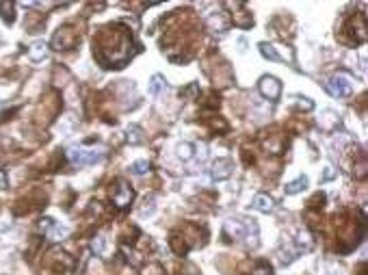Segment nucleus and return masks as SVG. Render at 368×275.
I'll list each match as a JSON object with an SVG mask.
<instances>
[{"mask_svg": "<svg viewBox=\"0 0 368 275\" xmlns=\"http://www.w3.org/2000/svg\"><path fill=\"white\" fill-rule=\"evenodd\" d=\"M327 89L331 91V95H338V98H349V95L353 93V80H351V76L345 74V72H338V74H333L329 78Z\"/></svg>", "mask_w": 368, "mask_h": 275, "instance_id": "f257e3e1", "label": "nucleus"}, {"mask_svg": "<svg viewBox=\"0 0 368 275\" xmlns=\"http://www.w3.org/2000/svg\"><path fill=\"white\" fill-rule=\"evenodd\" d=\"M68 156L74 165H93L97 160L104 158V152H95V150H85V148H72L68 152Z\"/></svg>", "mask_w": 368, "mask_h": 275, "instance_id": "f03ea898", "label": "nucleus"}, {"mask_svg": "<svg viewBox=\"0 0 368 275\" xmlns=\"http://www.w3.org/2000/svg\"><path fill=\"white\" fill-rule=\"evenodd\" d=\"M78 42V35L74 33L72 28H59V33H56L52 37V46H54V50H72L74 46H76Z\"/></svg>", "mask_w": 368, "mask_h": 275, "instance_id": "7ed1b4c3", "label": "nucleus"}, {"mask_svg": "<svg viewBox=\"0 0 368 275\" xmlns=\"http://www.w3.org/2000/svg\"><path fill=\"white\" fill-rule=\"evenodd\" d=\"M111 195H113V201H115L117 208H126L130 201H132L135 193H132V189H130L124 180H117L115 187H113V191H111Z\"/></svg>", "mask_w": 368, "mask_h": 275, "instance_id": "20e7f679", "label": "nucleus"}, {"mask_svg": "<svg viewBox=\"0 0 368 275\" xmlns=\"http://www.w3.org/2000/svg\"><path fill=\"white\" fill-rule=\"evenodd\" d=\"M258 89L266 100H277L280 98V93H282V83L275 76H262L260 78V83H258Z\"/></svg>", "mask_w": 368, "mask_h": 275, "instance_id": "39448f33", "label": "nucleus"}, {"mask_svg": "<svg viewBox=\"0 0 368 275\" xmlns=\"http://www.w3.org/2000/svg\"><path fill=\"white\" fill-rule=\"evenodd\" d=\"M232 160L230 158H217V163L212 165V178L215 180H225L232 176Z\"/></svg>", "mask_w": 368, "mask_h": 275, "instance_id": "423d86ee", "label": "nucleus"}, {"mask_svg": "<svg viewBox=\"0 0 368 275\" xmlns=\"http://www.w3.org/2000/svg\"><path fill=\"white\" fill-rule=\"evenodd\" d=\"M225 234H227V236H232V238H243L245 234H247V225H245L243 221L230 219L225 223Z\"/></svg>", "mask_w": 368, "mask_h": 275, "instance_id": "0eeeda50", "label": "nucleus"}, {"mask_svg": "<svg viewBox=\"0 0 368 275\" xmlns=\"http://www.w3.org/2000/svg\"><path fill=\"white\" fill-rule=\"evenodd\" d=\"M253 208L260 210V213H266L269 215L275 208V201H273V197H269V195H264V193H260V195L253 197Z\"/></svg>", "mask_w": 368, "mask_h": 275, "instance_id": "6e6552de", "label": "nucleus"}, {"mask_svg": "<svg viewBox=\"0 0 368 275\" xmlns=\"http://www.w3.org/2000/svg\"><path fill=\"white\" fill-rule=\"evenodd\" d=\"M165 91H167V80L162 78L160 74L152 76V80H150V95H154V98H160Z\"/></svg>", "mask_w": 368, "mask_h": 275, "instance_id": "1a4fd4ad", "label": "nucleus"}, {"mask_svg": "<svg viewBox=\"0 0 368 275\" xmlns=\"http://www.w3.org/2000/svg\"><path fill=\"white\" fill-rule=\"evenodd\" d=\"M28 56H30V61H35V63L44 61L46 56H48V46H46V44H42V42L30 44V48H28Z\"/></svg>", "mask_w": 368, "mask_h": 275, "instance_id": "9d476101", "label": "nucleus"}, {"mask_svg": "<svg viewBox=\"0 0 368 275\" xmlns=\"http://www.w3.org/2000/svg\"><path fill=\"white\" fill-rule=\"evenodd\" d=\"M323 115H325V119H318V124H321V128H323V130H333V128L338 126L340 117H338L333 111H325Z\"/></svg>", "mask_w": 368, "mask_h": 275, "instance_id": "9b49d317", "label": "nucleus"}, {"mask_svg": "<svg viewBox=\"0 0 368 275\" xmlns=\"http://www.w3.org/2000/svg\"><path fill=\"white\" fill-rule=\"evenodd\" d=\"M15 7H13V3H0V18H3L7 24H13V20H15Z\"/></svg>", "mask_w": 368, "mask_h": 275, "instance_id": "f8f14e48", "label": "nucleus"}, {"mask_svg": "<svg viewBox=\"0 0 368 275\" xmlns=\"http://www.w3.org/2000/svg\"><path fill=\"white\" fill-rule=\"evenodd\" d=\"M306 187H308V178H306V176H301V178H297V180L290 182L288 187H286V193H288V195H294V193L304 191Z\"/></svg>", "mask_w": 368, "mask_h": 275, "instance_id": "ddd939ff", "label": "nucleus"}, {"mask_svg": "<svg viewBox=\"0 0 368 275\" xmlns=\"http://www.w3.org/2000/svg\"><path fill=\"white\" fill-rule=\"evenodd\" d=\"M260 54L266 56V59H271V61H282L280 54L275 50V46H271V44H260Z\"/></svg>", "mask_w": 368, "mask_h": 275, "instance_id": "4468645a", "label": "nucleus"}, {"mask_svg": "<svg viewBox=\"0 0 368 275\" xmlns=\"http://www.w3.org/2000/svg\"><path fill=\"white\" fill-rule=\"evenodd\" d=\"M193 145L191 143H180L178 145V158H182V160H191L193 158Z\"/></svg>", "mask_w": 368, "mask_h": 275, "instance_id": "2eb2a0df", "label": "nucleus"}, {"mask_svg": "<svg viewBox=\"0 0 368 275\" xmlns=\"http://www.w3.org/2000/svg\"><path fill=\"white\" fill-rule=\"evenodd\" d=\"M150 171V163L147 160H137V163L130 165V174H135V176H143Z\"/></svg>", "mask_w": 368, "mask_h": 275, "instance_id": "dca6fc26", "label": "nucleus"}, {"mask_svg": "<svg viewBox=\"0 0 368 275\" xmlns=\"http://www.w3.org/2000/svg\"><path fill=\"white\" fill-rule=\"evenodd\" d=\"M128 141H130V143H141V141H143L141 128H139V126H130V128H128Z\"/></svg>", "mask_w": 368, "mask_h": 275, "instance_id": "f3484780", "label": "nucleus"}, {"mask_svg": "<svg viewBox=\"0 0 368 275\" xmlns=\"http://www.w3.org/2000/svg\"><path fill=\"white\" fill-rule=\"evenodd\" d=\"M68 234H70V228H61V225H52V232H50V236H52V238H56V240H59V238H65V236H68Z\"/></svg>", "mask_w": 368, "mask_h": 275, "instance_id": "a211bd4d", "label": "nucleus"}, {"mask_svg": "<svg viewBox=\"0 0 368 275\" xmlns=\"http://www.w3.org/2000/svg\"><path fill=\"white\" fill-rule=\"evenodd\" d=\"M91 249L95 252V256H100V254L104 252V238H102V236H97V238L91 243Z\"/></svg>", "mask_w": 368, "mask_h": 275, "instance_id": "6ab92c4d", "label": "nucleus"}, {"mask_svg": "<svg viewBox=\"0 0 368 275\" xmlns=\"http://www.w3.org/2000/svg\"><path fill=\"white\" fill-rule=\"evenodd\" d=\"M143 204H145V206L141 208V213H143V215H145V213H147V215H150V213H154V197H150V199L145 197V201H143Z\"/></svg>", "mask_w": 368, "mask_h": 275, "instance_id": "aec40b11", "label": "nucleus"}, {"mask_svg": "<svg viewBox=\"0 0 368 275\" xmlns=\"http://www.w3.org/2000/svg\"><path fill=\"white\" fill-rule=\"evenodd\" d=\"M297 100H299V102H297L299 109H306V111H312V109H314V104L310 102L308 98H297Z\"/></svg>", "mask_w": 368, "mask_h": 275, "instance_id": "412c9836", "label": "nucleus"}, {"mask_svg": "<svg viewBox=\"0 0 368 275\" xmlns=\"http://www.w3.org/2000/svg\"><path fill=\"white\" fill-rule=\"evenodd\" d=\"M7 187H9V180H7L5 169H0V189H7Z\"/></svg>", "mask_w": 368, "mask_h": 275, "instance_id": "4be33fe9", "label": "nucleus"}, {"mask_svg": "<svg viewBox=\"0 0 368 275\" xmlns=\"http://www.w3.org/2000/svg\"><path fill=\"white\" fill-rule=\"evenodd\" d=\"M3 107H5V104H0V109H3Z\"/></svg>", "mask_w": 368, "mask_h": 275, "instance_id": "5701e85b", "label": "nucleus"}]
</instances>
